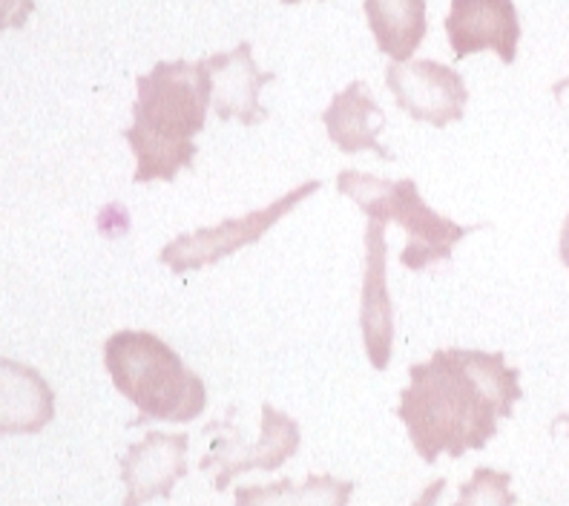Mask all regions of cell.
<instances>
[{
	"label": "cell",
	"mask_w": 569,
	"mask_h": 506,
	"mask_svg": "<svg viewBox=\"0 0 569 506\" xmlns=\"http://www.w3.org/2000/svg\"><path fill=\"white\" fill-rule=\"evenodd\" d=\"M397 417L426 464L440 455L460 460L498 435L500 417H512L521 400V371L507 366L503 351L438 348L429 363L409 368Z\"/></svg>",
	"instance_id": "1"
},
{
	"label": "cell",
	"mask_w": 569,
	"mask_h": 506,
	"mask_svg": "<svg viewBox=\"0 0 569 506\" xmlns=\"http://www.w3.org/2000/svg\"><path fill=\"white\" fill-rule=\"evenodd\" d=\"M132 125L124 139L136 156V185L173 181L193 167L196 136L208 127L213 81L204 61H161L136 78Z\"/></svg>",
	"instance_id": "2"
},
{
	"label": "cell",
	"mask_w": 569,
	"mask_h": 506,
	"mask_svg": "<svg viewBox=\"0 0 569 506\" xmlns=\"http://www.w3.org/2000/svg\"><path fill=\"white\" fill-rule=\"evenodd\" d=\"M104 366L116 391L139 409V420L190 424L208 409V386L176 348L153 331H116L104 343Z\"/></svg>",
	"instance_id": "3"
},
{
	"label": "cell",
	"mask_w": 569,
	"mask_h": 506,
	"mask_svg": "<svg viewBox=\"0 0 569 506\" xmlns=\"http://www.w3.org/2000/svg\"><path fill=\"white\" fill-rule=\"evenodd\" d=\"M337 190L357 201V208L377 222H397L409 242L400 254V265L409 271H426L429 265L451 259L455 245L478 228H463L438 210H431L417 190L415 179H380L362 170H342Z\"/></svg>",
	"instance_id": "4"
},
{
	"label": "cell",
	"mask_w": 569,
	"mask_h": 506,
	"mask_svg": "<svg viewBox=\"0 0 569 506\" xmlns=\"http://www.w3.org/2000/svg\"><path fill=\"white\" fill-rule=\"evenodd\" d=\"M322 185L317 179L299 185V188L288 190L282 199L271 201L268 208L250 210V214L237 216V219H224V222L213 225V228H199L190 234L176 236L173 242H167L159 254V262L167 265L176 277L190 271H202L210 265L222 262L224 257H233L248 245H257L282 216L299 208L308 196H313Z\"/></svg>",
	"instance_id": "5"
},
{
	"label": "cell",
	"mask_w": 569,
	"mask_h": 506,
	"mask_svg": "<svg viewBox=\"0 0 569 506\" xmlns=\"http://www.w3.org/2000/svg\"><path fill=\"white\" fill-rule=\"evenodd\" d=\"M204 435H213L210 452L199 460V469L213 472V486L219 493H224L242 472H277L284 460H291L302 444V431L291 415L273 409L271 403L262 406V435L257 437V444H248L239 435L233 417L216 420V424L204 426Z\"/></svg>",
	"instance_id": "6"
},
{
	"label": "cell",
	"mask_w": 569,
	"mask_h": 506,
	"mask_svg": "<svg viewBox=\"0 0 569 506\" xmlns=\"http://www.w3.org/2000/svg\"><path fill=\"white\" fill-rule=\"evenodd\" d=\"M386 83L395 92L400 110L409 112L415 121H426L438 130H443L451 121H460L469 101L463 76L438 61L389 63Z\"/></svg>",
	"instance_id": "7"
},
{
	"label": "cell",
	"mask_w": 569,
	"mask_h": 506,
	"mask_svg": "<svg viewBox=\"0 0 569 506\" xmlns=\"http://www.w3.org/2000/svg\"><path fill=\"white\" fill-rule=\"evenodd\" d=\"M446 38L455 58L492 49L500 61L512 63L521 43V18L512 0H451Z\"/></svg>",
	"instance_id": "8"
},
{
	"label": "cell",
	"mask_w": 569,
	"mask_h": 506,
	"mask_svg": "<svg viewBox=\"0 0 569 506\" xmlns=\"http://www.w3.org/2000/svg\"><path fill=\"white\" fill-rule=\"evenodd\" d=\"M188 435L150 431L132 444L121 458V484L127 486L124 506H144L153 498H170L176 480L188 475Z\"/></svg>",
	"instance_id": "9"
},
{
	"label": "cell",
	"mask_w": 569,
	"mask_h": 506,
	"mask_svg": "<svg viewBox=\"0 0 569 506\" xmlns=\"http://www.w3.org/2000/svg\"><path fill=\"white\" fill-rule=\"evenodd\" d=\"M386 222L371 219L366 228V274H362L360 328L368 363L382 371L391 360L395 348V306L389 294V271H386Z\"/></svg>",
	"instance_id": "10"
},
{
	"label": "cell",
	"mask_w": 569,
	"mask_h": 506,
	"mask_svg": "<svg viewBox=\"0 0 569 506\" xmlns=\"http://www.w3.org/2000/svg\"><path fill=\"white\" fill-rule=\"evenodd\" d=\"M204 67L213 81V110L222 121L237 118L242 125H262L268 110L259 105L264 83L277 81V72H262L253 61V47L242 41L230 52H216L204 58Z\"/></svg>",
	"instance_id": "11"
},
{
	"label": "cell",
	"mask_w": 569,
	"mask_h": 506,
	"mask_svg": "<svg viewBox=\"0 0 569 506\" xmlns=\"http://www.w3.org/2000/svg\"><path fill=\"white\" fill-rule=\"evenodd\" d=\"M322 125H326L328 139L342 153L355 156L371 150L380 159L395 161L389 147L380 145V132L386 130L389 118L380 110L366 81H351L346 90L337 92L322 112Z\"/></svg>",
	"instance_id": "12"
},
{
	"label": "cell",
	"mask_w": 569,
	"mask_h": 506,
	"mask_svg": "<svg viewBox=\"0 0 569 506\" xmlns=\"http://www.w3.org/2000/svg\"><path fill=\"white\" fill-rule=\"evenodd\" d=\"M56 417V391L41 371L0 357V435H38Z\"/></svg>",
	"instance_id": "13"
},
{
	"label": "cell",
	"mask_w": 569,
	"mask_h": 506,
	"mask_svg": "<svg viewBox=\"0 0 569 506\" xmlns=\"http://www.w3.org/2000/svg\"><path fill=\"white\" fill-rule=\"evenodd\" d=\"M377 49L395 63L411 61L426 38V0H366L362 3Z\"/></svg>",
	"instance_id": "14"
},
{
	"label": "cell",
	"mask_w": 569,
	"mask_h": 506,
	"mask_svg": "<svg viewBox=\"0 0 569 506\" xmlns=\"http://www.w3.org/2000/svg\"><path fill=\"white\" fill-rule=\"evenodd\" d=\"M351 495H355V480L308 475L306 484L282 478L277 484L239 486L233 500L237 506H348Z\"/></svg>",
	"instance_id": "15"
},
{
	"label": "cell",
	"mask_w": 569,
	"mask_h": 506,
	"mask_svg": "<svg viewBox=\"0 0 569 506\" xmlns=\"http://www.w3.org/2000/svg\"><path fill=\"white\" fill-rule=\"evenodd\" d=\"M509 484H512L509 472L478 466L472 472V478L460 484L458 504L455 506H515V495Z\"/></svg>",
	"instance_id": "16"
},
{
	"label": "cell",
	"mask_w": 569,
	"mask_h": 506,
	"mask_svg": "<svg viewBox=\"0 0 569 506\" xmlns=\"http://www.w3.org/2000/svg\"><path fill=\"white\" fill-rule=\"evenodd\" d=\"M32 12H36V0H0V32L21 29Z\"/></svg>",
	"instance_id": "17"
},
{
	"label": "cell",
	"mask_w": 569,
	"mask_h": 506,
	"mask_svg": "<svg viewBox=\"0 0 569 506\" xmlns=\"http://www.w3.org/2000/svg\"><path fill=\"white\" fill-rule=\"evenodd\" d=\"M443 493H446V478L431 480V484L426 486L423 493H420V498H417L411 506H435V504H438V498H440V495H443Z\"/></svg>",
	"instance_id": "18"
},
{
	"label": "cell",
	"mask_w": 569,
	"mask_h": 506,
	"mask_svg": "<svg viewBox=\"0 0 569 506\" xmlns=\"http://www.w3.org/2000/svg\"><path fill=\"white\" fill-rule=\"evenodd\" d=\"M558 250H561V262L569 268V216L561 228V245H558Z\"/></svg>",
	"instance_id": "19"
},
{
	"label": "cell",
	"mask_w": 569,
	"mask_h": 506,
	"mask_svg": "<svg viewBox=\"0 0 569 506\" xmlns=\"http://www.w3.org/2000/svg\"><path fill=\"white\" fill-rule=\"evenodd\" d=\"M563 90H569V78H563V81H558L556 87H552V92H556L558 98H561V92H563Z\"/></svg>",
	"instance_id": "20"
},
{
	"label": "cell",
	"mask_w": 569,
	"mask_h": 506,
	"mask_svg": "<svg viewBox=\"0 0 569 506\" xmlns=\"http://www.w3.org/2000/svg\"><path fill=\"white\" fill-rule=\"evenodd\" d=\"M556 424H567V426H569V415H561V417H558V420H556Z\"/></svg>",
	"instance_id": "21"
},
{
	"label": "cell",
	"mask_w": 569,
	"mask_h": 506,
	"mask_svg": "<svg viewBox=\"0 0 569 506\" xmlns=\"http://www.w3.org/2000/svg\"><path fill=\"white\" fill-rule=\"evenodd\" d=\"M284 7H291V3H299V0H282Z\"/></svg>",
	"instance_id": "22"
}]
</instances>
